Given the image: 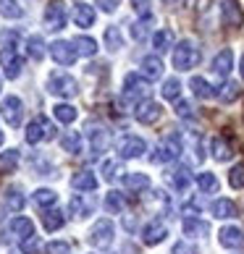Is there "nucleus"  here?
I'll return each instance as SVG.
<instances>
[{"label": "nucleus", "instance_id": "nucleus-1", "mask_svg": "<svg viewBox=\"0 0 244 254\" xmlns=\"http://www.w3.org/2000/svg\"><path fill=\"white\" fill-rule=\"evenodd\" d=\"M48 92L55 95V97H74L79 92V87H77V79H74L71 73L53 71L48 76Z\"/></svg>", "mask_w": 244, "mask_h": 254}, {"label": "nucleus", "instance_id": "nucleus-2", "mask_svg": "<svg viewBox=\"0 0 244 254\" xmlns=\"http://www.w3.org/2000/svg\"><path fill=\"white\" fill-rule=\"evenodd\" d=\"M197 63H200V50L194 48L192 40H184L179 48L173 50V68L189 71V68H194Z\"/></svg>", "mask_w": 244, "mask_h": 254}, {"label": "nucleus", "instance_id": "nucleus-3", "mask_svg": "<svg viewBox=\"0 0 244 254\" xmlns=\"http://www.w3.org/2000/svg\"><path fill=\"white\" fill-rule=\"evenodd\" d=\"M24 136H26V142H29V144H40V142H45V139H53L55 136V126L45 116H37L32 124L26 126V134Z\"/></svg>", "mask_w": 244, "mask_h": 254}, {"label": "nucleus", "instance_id": "nucleus-4", "mask_svg": "<svg viewBox=\"0 0 244 254\" xmlns=\"http://www.w3.org/2000/svg\"><path fill=\"white\" fill-rule=\"evenodd\" d=\"M181 155V142H179V136H165L161 144H158L155 149V155H153V163L155 165H168V163H173L176 157Z\"/></svg>", "mask_w": 244, "mask_h": 254}, {"label": "nucleus", "instance_id": "nucleus-5", "mask_svg": "<svg viewBox=\"0 0 244 254\" xmlns=\"http://www.w3.org/2000/svg\"><path fill=\"white\" fill-rule=\"evenodd\" d=\"M113 236H116V225L110 223V220H97L95 225H92V231H89V244L92 247H97V249H105L113 244Z\"/></svg>", "mask_w": 244, "mask_h": 254}, {"label": "nucleus", "instance_id": "nucleus-6", "mask_svg": "<svg viewBox=\"0 0 244 254\" xmlns=\"http://www.w3.org/2000/svg\"><path fill=\"white\" fill-rule=\"evenodd\" d=\"M0 116H3V121L8 126H21V118H24V105L21 100H18L16 95H8L3 97V102H0Z\"/></svg>", "mask_w": 244, "mask_h": 254}, {"label": "nucleus", "instance_id": "nucleus-7", "mask_svg": "<svg viewBox=\"0 0 244 254\" xmlns=\"http://www.w3.org/2000/svg\"><path fill=\"white\" fill-rule=\"evenodd\" d=\"M150 95V81L139 73H129L124 79V100L131 102H139V97H147Z\"/></svg>", "mask_w": 244, "mask_h": 254}, {"label": "nucleus", "instance_id": "nucleus-8", "mask_svg": "<svg viewBox=\"0 0 244 254\" xmlns=\"http://www.w3.org/2000/svg\"><path fill=\"white\" fill-rule=\"evenodd\" d=\"M145 152H147V142L142 136L129 134L118 142V157L121 160H134V157H142Z\"/></svg>", "mask_w": 244, "mask_h": 254}, {"label": "nucleus", "instance_id": "nucleus-9", "mask_svg": "<svg viewBox=\"0 0 244 254\" xmlns=\"http://www.w3.org/2000/svg\"><path fill=\"white\" fill-rule=\"evenodd\" d=\"M0 65H3V73L8 79H18L21 76V68H24V61L18 58V53H16V48H5L0 50Z\"/></svg>", "mask_w": 244, "mask_h": 254}, {"label": "nucleus", "instance_id": "nucleus-10", "mask_svg": "<svg viewBox=\"0 0 244 254\" xmlns=\"http://www.w3.org/2000/svg\"><path fill=\"white\" fill-rule=\"evenodd\" d=\"M50 55H53V61L61 63V65H71V63H77V58H79L74 42H66V40H55L50 45Z\"/></svg>", "mask_w": 244, "mask_h": 254}, {"label": "nucleus", "instance_id": "nucleus-11", "mask_svg": "<svg viewBox=\"0 0 244 254\" xmlns=\"http://www.w3.org/2000/svg\"><path fill=\"white\" fill-rule=\"evenodd\" d=\"M45 26L53 32H58L66 26V5L63 0H50L48 8H45Z\"/></svg>", "mask_w": 244, "mask_h": 254}, {"label": "nucleus", "instance_id": "nucleus-12", "mask_svg": "<svg viewBox=\"0 0 244 254\" xmlns=\"http://www.w3.org/2000/svg\"><path fill=\"white\" fill-rule=\"evenodd\" d=\"M163 116V108H161V102H153V100H145V102H139L137 110H134V118L139 121V124H145V126H153L155 121H161Z\"/></svg>", "mask_w": 244, "mask_h": 254}, {"label": "nucleus", "instance_id": "nucleus-13", "mask_svg": "<svg viewBox=\"0 0 244 254\" xmlns=\"http://www.w3.org/2000/svg\"><path fill=\"white\" fill-rule=\"evenodd\" d=\"M218 241L226 249H244V231L237 225H223L218 231Z\"/></svg>", "mask_w": 244, "mask_h": 254}, {"label": "nucleus", "instance_id": "nucleus-14", "mask_svg": "<svg viewBox=\"0 0 244 254\" xmlns=\"http://www.w3.org/2000/svg\"><path fill=\"white\" fill-rule=\"evenodd\" d=\"M139 68H142V76L147 81H158V79L163 76L165 65H163L161 55H147V58H142V63H139Z\"/></svg>", "mask_w": 244, "mask_h": 254}, {"label": "nucleus", "instance_id": "nucleus-15", "mask_svg": "<svg viewBox=\"0 0 244 254\" xmlns=\"http://www.w3.org/2000/svg\"><path fill=\"white\" fill-rule=\"evenodd\" d=\"M221 18L226 26H242L244 13H242L237 0H221Z\"/></svg>", "mask_w": 244, "mask_h": 254}, {"label": "nucleus", "instance_id": "nucleus-16", "mask_svg": "<svg viewBox=\"0 0 244 254\" xmlns=\"http://www.w3.org/2000/svg\"><path fill=\"white\" fill-rule=\"evenodd\" d=\"M110 147V134L102 126H89V149L92 155H102Z\"/></svg>", "mask_w": 244, "mask_h": 254}, {"label": "nucleus", "instance_id": "nucleus-17", "mask_svg": "<svg viewBox=\"0 0 244 254\" xmlns=\"http://www.w3.org/2000/svg\"><path fill=\"white\" fill-rule=\"evenodd\" d=\"M165 236H168V228L161 220H153V223H147L142 228V241L147 244V247H155V244L165 241Z\"/></svg>", "mask_w": 244, "mask_h": 254}, {"label": "nucleus", "instance_id": "nucleus-18", "mask_svg": "<svg viewBox=\"0 0 244 254\" xmlns=\"http://www.w3.org/2000/svg\"><path fill=\"white\" fill-rule=\"evenodd\" d=\"M231 65H234V53L226 48V50H221V53L213 58V73H215L218 79H226L229 73H231Z\"/></svg>", "mask_w": 244, "mask_h": 254}, {"label": "nucleus", "instance_id": "nucleus-19", "mask_svg": "<svg viewBox=\"0 0 244 254\" xmlns=\"http://www.w3.org/2000/svg\"><path fill=\"white\" fill-rule=\"evenodd\" d=\"M71 186L77 191H92V189H97V176L92 171H79L71 176Z\"/></svg>", "mask_w": 244, "mask_h": 254}, {"label": "nucleus", "instance_id": "nucleus-20", "mask_svg": "<svg viewBox=\"0 0 244 254\" xmlns=\"http://www.w3.org/2000/svg\"><path fill=\"white\" fill-rule=\"evenodd\" d=\"M210 212H213V218H218V220H231V218H237V204L231 199H215L210 204Z\"/></svg>", "mask_w": 244, "mask_h": 254}, {"label": "nucleus", "instance_id": "nucleus-21", "mask_svg": "<svg viewBox=\"0 0 244 254\" xmlns=\"http://www.w3.org/2000/svg\"><path fill=\"white\" fill-rule=\"evenodd\" d=\"M74 21H77V26H81V29L92 26L95 24V8L87 5V3H79L77 8H74Z\"/></svg>", "mask_w": 244, "mask_h": 254}, {"label": "nucleus", "instance_id": "nucleus-22", "mask_svg": "<svg viewBox=\"0 0 244 254\" xmlns=\"http://www.w3.org/2000/svg\"><path fill=\"white\" fill-rule=\"evenodd\" d=\"M168 178H171V184H173L176 191H186V189H189V184H192V176H189V168H186V165L173 168V171L168 173Z\"/></svg>", "mask_w": 244, "mask_h": 254}, {"label": "nucleus", "instance_id": "nucleus-23", "mask_svg": "<svg viewBox=\"0 0 244 254\" xmlns=\"http://www.w3.org/2000/svg\"><path fill=\"white\" fill-rule=\"evenodd\" d=\"M210 152H213V160H218V163H226V160H231V155H234L231 152V144L223 136H213Z\"/></svg>", "mask_w": 244, "mask_h": 254}, {"label": "nucleus", "instance_id": "nucleus-24", "mask_svg": "<svg viewBox=\"0 0 244 254\" xmlns=\"http://www.w3.org/2000/svg\"><path fill=\"white\" fill-rule=\"evenodd\" d=\"M189 87H192V92H194V97H200V100H213V97H215L213 84H210L208 79H202V76H192Z\"/></svg>", "mask_w": 244, "mask_h": 254}, {"label": "nucleus", "instance_id": "nucleus-25", "mask_svg": "<svg viewBox=\"0 0 244 254\" xmlns=\"http://www.w3.org/2000/svg\"><path fill=\"white\" fill-rule=\"evenodd\" d=\"M8 231H11L13 236L29 239V236H34V223L29 218H13L11 223H8Z\"/></svg>", "mask_w": 244, "mask_h": 254}, {"label": "nucleus", "instance_id": "nucleus-26", "mask_svg": "<svg viewBox=\"0 0 244 254\" xmlns=\"http://www.w3.org/2000/svg\"><path fill=\"white\" fill-rule=\"evenodd\" d=\"M181 233H184V236H189V239H200V236L208 233V223H202V220H197V218H184Z\"/></svg>", "mask_w": 244, "mask_h": 254}, {"label": "nucleus", "instance_id": "nucleus-27", "mask_svg": "<svg viewBox=\"0 0 244 254\" xmlns=\"http://www.w3.org/2000/svg\"><path fill=\"white\" fill-rule=\"evenodd\" d=\"M61 147L69 155H79L81 152V134L79 131H66V134L61 136Z\"/></svg>", "mask_w": 244, "mask_h": 254}, {"label": "nucleus", "instance_id": "nucleus-28", "mask_svg": "<svg viewBox=\"0 0 244 254\" xmlns=\"http://www.w3.org/2000/svg\"><path fill=\"white\" fill-rule=\"evenodd\" d=\"M153 48H155V53H165V50H171V48H173V34H171V29H161V32H155V37H153Z\"/></svg>", "mask_w": 244, "mask_h": 254}, {"label": "nucleus", "instance_id": "nucleus-29", "mask_svg": "<svg viewBox=\"0 0 244 254\" xmlns=\"http://www.w3.org/2000/svg\"><path fill=\"white\" fill-rule=\"evenodd\" d=\"M124 184H126V189H131V191H145L150 186V178H147V173H126Z\"/></svg>", "mask_w": 244, "mask_h": 254}, {"label": "nucleus", "instance_id": "nucleus-30", "mask_svg": "<svg viewBox=\"0 0 244 254\" xmlns=\"http://www.w3.org/2000/svg\"><path fill=\"white\" fill-rule=\"evenodd\" d=\"M53 116H55V121H61V124H74V121H77V108L66 105V102H58V105L53 108Z\"/></svg>", "mask_w": 244, "mask_h": 254}, {"label": "nucleus", "instance_id": "nucleus-31", "mask_svg": "<svg viewBox=\"0 0 244 254\" xmlns=\"http://www.w3.org/2000/svg\"><path fill=\"white\" fill-rule=\"evenodd\" d=\"M63 223H66V218H63V212L61 210H45V215H42V225L48 231H61L63 228Z\"/></svg>", "mask_w": 244, "mask_h": 254}, {"label": "nucleus", "instance_id": "nucleus-32", "mask_svg": "<svg viewBox=\"0 0 244 254\" xmlns=\"http://www.w3.org/2000/svg\"><path fill=\"white\" fill-rule=\"evenodd\" d=\"M197 186H200L202 194H215L218 191V178H215L213 173H208V171H202L200 176H197Z\"/></svg>", "mask_w": 244, "mask_h": 254}, {"label": "nucleus", "instance_id": "nucleus-33", "mask_svg": "<svg viewBox=\"0 0 244 254\" xmlns=\"http://www.w3.org/2000/svg\"><path fill=\"white\" fill-rule=\"evenodd\" d=\"M18 168V152L16 149H8V152H0V173H13Z\"/></svg>", "mask_w": 244, "mask_h": 254}, {"label": "nucleus", "instance_id": "nucleus-34", "mask_svg": "<svg viewBox=\"0 0 244 254\" xmlns=\"http://www.w3.org/2000/svg\"><path fill=\"white\" fill-rule=\"evenodd\" d=\"M105 48L110 53H116V50L124 48V37H121L118 26H108V29H105Z\"/></svg>", "mask_w": 244, "mask_h": 254}, {"label": "nucleus", "instance_id": "nucleus-35", "mask_svg": "<svg viewBox=\"0 0 244 254\" xmlns=\"http://www.w3.org/2000/svg\"><path fill=\"white\" fill-rule=\"evenodd\" d=\"M3 199H5V207H8L11 212H18V210L24 207V202H26L24 194L18 191V189H5V196H3Z\"/></svg>", "mask_w": 244, "mask_h": 254}, {"label": "nucleus", "instance_id": "nucleus-36", "mask_svg": "<svg viewBox=\"0 0 244 254\" xmlns=\"http://www.w3.org/2000/svg\"><path fill=\"white\" fill-rule=\"evenodd\" d=\"M26 53H29V58L32 61H42V55H45V42H42V37H29L26 40Z\"/></svg>", "mask_w": 244, "mask_h": 254}, {"label": "nucleus", "instance_id": "nucleus-37", "mask_svg": "<svg viewBox=\"0 0 244 254\" xmlns=\"http://www.w3.org/2000/svg\"><path fill=\"white\" fill-rule=\"evenodd\" d=\"M0 13H3L5 18H21L24 8L18 5V0H0Z\"/></svg>", "mask_w": 244, "mask_h": 254}, {"label": "nucleus", "instance_id": "nucleus-38", "mask_svg": "<svg viewBox=\"0 0 244 254\" xmlns=\"http://www.w3.org/2000/svg\"><path fill=\"white\" fill-rule=\"evenodd\" d=\"M124 207H126V199L121 191H108L105 194V210L108 212H121Z\"/></svg>", "mask_w": 244, "mask_h": 254}, {"label": "nucleus", "instance_id": "nucleus-39", "mask_svg": "<svg viewBox=\"0 0 244 254\" xmlns=\"http://www.w3.org/2000/svg\"><path fill=\"white\" fill-rule=\"evenodd\" d=\"M74 48H77L79 55H95L97 53V42L92 37H77L74 40Z\"/></svg>", "mask_w": 244, "mask_h": 254}, {"label": "nucleus", "instance_id": "nucleus-40", "mask_svg": "<svg viewBox=\"0 0 244 254\" xmlns=\"http://www.w3.org/2000/svg\"><path fill=\"white\" fill-rule=\"evenodd\" d=\"M55 202H58V194H55L53 189H37V191H34V204H40V207H53Z\"/></svg>", "mask_w": 244, "mask_h": 254}, {"label": "nucleus", "instance_id": "nucleus-41", "mask_svg": "<svg viewBox=\"0 0 244 254\" xmlns=\"http://www.w3.org/2000/svg\"><path fill=\"white\" fill-rule=\"evenodd\" d=\"M161 95H163L165 100H179V95H181V81H179V79H165Z\"/></svg>", "mask_w": 244, "mask_h": 254}, {"label": "nucleus", "instance_id": "nucleus-42", "mask_svg": "<svg viewBox=\"0 0 244 254\" xmlns=\"http://www.w3.org/2000/svg\"><path fill=\"white\" fill-rule=\"evenodd\" d=\"M69 207H71V215H74V218H84V215H89V204L84 202L79 194H77V196H71Z\"/></svg>", "mask_w": 244, "mask_h": 254}, {"label": "nucleus", "instance_id": "nucleus-43", "mask_svg": "<svg viewBox=\"0 0 244 254\" xmlns=\"http://www.w3.org/2000/svg\"><path fill=\"white\" fill-rule=\"evenodd\" d=\"M118 173H124L118 160H105V163H102V178H105V181H116Z\"/></svg>", "mask_w": 244, "mask_h": 254}, {"label": "nucleus", "instance_id": "nucleus-44", "mask_svg": "<svg viewBox=\"0 0 244 254\" xmlns=\"http://www.w3.org/2000/svg\"><path fill=\"white\" fill-rule=\"evenodd\" d=\"M229 184L234 189H244V163H237L229 173Z\"/></svg>", "mask_w": 244, "mask_h": 254}, {"label": "nucleus", "instance_id": "nucleus-45", "mask_svg": "<svg viewBox=\"0 0 244 254\" xmlns=\"http://www.w3.org/2000/svg\"><path fill=\"white\" fill-rule=\"evenodd\" d=\"M45 252H48V254H71V244H66V241H50L48 247H45Z\"/></svg>", "mask_w": 244, "mask_h": 254}, {"label": "nucleus", "instance_id": "nucleus-46", "mask_svg": "<svg viewBox=\"0 0 244 254\" xmlns=\"http://www.w3.org/2000/svg\"><path fill=\"white\" fill-rule=\"evenodd\" d=\"M40 252V239L37 236H29L21 241V254H37Z\"/></svg>", "mask_w": 244, "mask_h": 254}, {"label": "nucleus", "instance_id": "nucleus-47", "mask_svg": "<svg viewBox=\"0 0 244 254\" xmlns=\"http://www.w3.org/2000/svg\"><path fill=\"white\" fill-rule=\"evenodd\" d=\"M173 254H200V252H197L194 244H189V241H179V244H173Z\"/></svg>", "mask_w": 244, "mask_h": 254}, {"label": "nucleus", "instance_id": "nucleus-48", "mask_svg": "<svg viewBox=\"0 0 244 254\" xmlns=\"http://www.w3.org/2000/svg\"><path fill=\"white\" fill-rule=\"evenodd\" d=\"M131 37H134V40H145L147 37V21H137L131 26Z\"/></svg>", "mask_w": 244, "mask_h": 254}, {"label": "nucleus", "instance_id": "nucleus-49", "mask_svg": "<svg viewBox=\"0 0 244 254\" xmlns=\"http://www.w3.org/2000/svg\"><path fill=\"white\" fill-rule=\"evenodd\" d=\"M239 97V84H226V95H221V100L223 102H231V100H237Z\"/></svg>", "mask_w": 244, "mask_h": 254}, {"label": "nucleus", "instance_id": "nucleus-50", "mask_svg": "<svg viewBox=\"0 0 244 254\" xmlns=\"http://www.w3.org/2000/svg\"><path fill=\"white\" fill-rule=\"evenodd\" d=\"M176 116H179V118H192V108H189V102H186V100L176 102Z\"/></svg>", "mask_w": 244, "mask_h": 254}, {"label": "nucleus", "instance_id": "nucleus-51", "mask_svg": "<svg viewBox=\"0 0 244 254\" xmlns=\"http://www.w3.org/2000/svg\"><path fill=\"white\" fill-rule=\"evenodd\" d=\"M95 3L100 5V11H105V13H113L116 8L121 5V0H95Z\"/></svg>", "mask_w": 244, "mask_h": 254}, {"label": "nucleus", "instance_id": "nucleus-52", "mask_svg": "<svg viewBox=\"0 0 244 254\" xmlns=\"http://www.w3.org/2000/svg\"><path fill=\"white\" fill-rule=\"evenodd\" d=\"M131 5H134V11H137V13H147L150 0H131Z\"/></svg>", "mask_w": 244, "mask_h": 254}, {"label": "nucleus", "instance_id": "nucleus-53", "mask_svg": "<svg viewBox=\"0 0 244 254\" xmlns=\"http://www.w3.org/2000/svg\"><path fill=\"white\" fill-rule=\"evenodd\" d=\"M239 71H242V79H244V53H242V61H239Z\"/></svg>", "mask_w": 244, "mask_h": 254}, {"label": "nucleus", "instance_id": "nucleus-54", "mask_svg": "<svg viewBox=\"0 0 244 254\" xmlns=\"http://www.w3.org/2000/svg\"><path fill=\"white\" fill-rule=\"evenodd\" d=\"M165 3H168V5H173V3H176V0H165Z\"/></svg>", "mask_w": 244, "mask_h": 254}, {"label": "nucleus", "instance_id": "nucleus-55", "mask_svg": "<svg viewBox=\"0 0 244 254\" xmlns=\"http://www.w3.org/2000/svg\"><path fill=\"white\" fill-rule=\"evenodd\" d=\"M0 144H3V131H0Z\"/></svg>", "mask_w": 244, "mask_h": 254}, {"label": "nucleus", "instance_id": "nucleus-56", "mask_svg": "<svg viewBox=\"0 0 244 254\" xmlns=\"http://www.w3.org/2000/svg\"><path fill=\"white\" fill-rule=\"evenodd\" d=\"M0 89H3V81H0Z\"/></svg>", "mask_w": 244, "mask_h": 254}, {"label": "nucleus", "instance_id": "nucleus-57", "mask_svg": "<svg viewBox=\"0 0 244 254\" xmlns=\"http://www.w3.org/2000/svg\"><path fill=\"white\" fill-rule=\"evenodd\" d=\"M13 254H21V252H13Z\"/></svg>", "mask_w": 244, "mask_h": 254}]
</instances>
